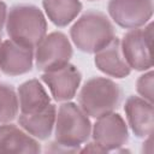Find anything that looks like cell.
Listing matches in <instances>:
<instances>
[{
  "instance_id": "obj_1",
  "label": "cell",
  "mask_w": 154,
  "mask_h": 154,
  "mask_svg": "<svg viewBox=\"0 0 154 154\" xmlns=\"http://www.w3.org/2000/svg\"><path fill=\"white\" fill-rule=\"evenodd\" d=\"M6 29L12 41L34 48L45 37L47 23L37 7L32 5H17L7 14Z\"/></svg>"
},
{
  "instance_id": "obj_2",
  "label": "cell",
  "mask_w": 154,
  "mask_h": 154,
  "mask_svg": "<svg viewBox=\"0 0 154 154\" xmlns=\"http://www.w3.org/2000/svg\"><path fill=\"white\" fill-rule=\"evenodd\" d=\"M71 37L78 49L96 53L116 36L113 25L103 13L89 11L71 28Z\"/></svg>"
},
{
  "instance_id": "obj_3",
  "label": "cell",
  "mask_w": 154,
  "mask_h": 154,
  "mask_svg": "<svg viewBox=\"0 0 154 154\" xmlns=\"http://www.w3.org/2000/svg\"><path fill=\"white\" fill-rule=\"evenodd\" d=\"M120 97L122 91L118 84L107 78L94 77L85 82L78 101L85 114L99 118L117 108Z\"/></svg>"
},
{
  "instance_id": "obj_4",
  "label": "cell",
  "mask_w": 154,
  "mask_h": 154,
  "mask_svg": "<svg viewBox=\"0 0 154 154\" xmlns=\"http://www.w3.org/2000/svg\"><path fill=\"white\" fill-rule=\"evenodd\" d=\"M90 122L84 111L75 103L67 102L59 107L55 116V144L69 149H77L90 135Z\"/></svg>"
},
{
  "instance_id": "obj_5",
  "label": "cell",
  "mask_w": 154,
  "mask_h": 154,
  "mask_svg": "<svg viewBox=\"0 0 154 154\" xmlns=\"http://www.w3.org/2000/svg\"><path fill=\"white\" fill-rule=\"evenodd\" d=\"M153 24L144 29L135 28L126 32L120 42V48L126 64L136 70H148L153 66L152 60Z\"/></svg>"
},
{
  "instance_id": "obj_6",
  "label": "cell",
  "mask_w": 154,
  "mask_h": 154,
  "mask_svg": "<svg viewBox=\"0 0 154 154\" xmlns=\"http://www.w3.org/2000/svg\"><path fill=\"white\" fill-rule=\"evenodd\" d=\"M36 47V65L37 69L43 72L69 64L72 55L71 45L67 37L61 32H52L48 36H45Z\"/></svg>"
},
{
  "instance_id": "obj_7",
  "label": "cell",
  "mask_w": 154,
  "mask_h": 154,
  "mask_svg": "<svg viewBox=\"0 0 154 154\" xmlns=\"http://www.w3.org/2000/svg\"><path fill=\"white\" fill-rule=\"evenodd\" d=\"M108 12L113 20L128 29L140 28L153 14L152 0H109Z\"/></svg>"
},
{
  "instance_id": "obj_8",
  "label": "cell",
  "mask_w": 154,
  "mask_h": 154,
  "mask_svg": "<svg viewBox=\"0 0 154 154\" xmlns=\"http://www.w3.org/2000/svg\"><path fill=\"white\" fill-rule=\"evenodd\" d=\"M94 142L105 152L122 147L128 140V129L119 114L107 113L97 118L93 129Z\"/></svg>"
},
{
  "instance_id": "obj_9",
  "label": "cell",
  "mask_w": 154,
  "mask_h": 154,
  "mask_svg": "<svg viewBox=\"0 0 154 154\" xmlns=\"http://www.w3.org/2000/svg\"><path fill=\"white\" fill-rule=\"evenodd\" d=\"M42 79L55 100L66 101L75 96L81 82V73L73 65L66 64L59 69L43 72Z\"/></svg>"
},
{
  "instance_id": "obj_10",
  "label": "cell",
  "mask_w": 154,
  "mask_h": 154,
  "mask_svg": "<svg viewBox=\"0 0 154 154\" xmlns=\"http://www.w3.org/2000/svg\"><path fill=\"white\" fill-rule=\"evenodd\" d=\"M32 48L22 46L14 41H5L0 45V69L6 75L16 76L30 71L32 65Z\"/></svg>"
},
{
  "instance_id": "obj_11",
  "label": "cell",
  "mask_w": 154,
  "mask_h": 154,
  "mask_svg": "<svg viewBox=\"0 0 154 154\" xmlns=\"http://www.w3.org/2000/svg\"><path fill=\"white\" fill-rule=\"evenodd\" d=\"M124 109L129 125L137 137H147L153 134V102L138 96H130Z\"/></svg>"
},
{
  "instance_id": "obj_12",
  "label": "cell",
  "mask_w": 154,
  "mask_h": 154,
  "mask_svg": "<svg viewBox=\"0 0 154 154\" xmlns=\"http://www.w3.org/2000/svg\"><path fill=\"white\" fill-rule=\"evenodd\" d=\"M95 64L99 70L113 77L122 78L130 73V66L123 57L120 41L117 37L96 52Z\"/></svg>"
},
{
  "instance_id": "obj_13",
  "label": "cell",
  "mask_w": 154,
  "mask_h": 154,
  "mask_svg": "<svg viewBox=\"0 0 154 154\" xmlns=\"http://www.w3.org/2000/svg\"><path fill=\"white\" fill-rule=\"evenodd\" d=\"M40 144L12 124L0 125V153H38Z\"/></svg>"
},
{
  "instance_id": "obj_14",
  "label": "cell",
  "mask_w": 154,
  "mask_h": 154,
  "mask_svg": "<svg viewBox=\"0 0 154 154\" xmlns=\"http://www.w3.org/2000/svg\"><path fill=\"white\" fill-rule=\"evenodd\" d=\"M57 111L53 105H48L46 108L34 113H20L19 124L30 135L46 140L49 137L55 123Z\"/></svg>"
},
{
  "instance_id": "obj_15",
  "label": "cell",
  "mask_w": 154,
  "mask_h": 154,
  "mask_svg": "<svg viewBox=\"0 0 154 154\" xmlns=\"http://www.w3.org/2000/svg\"><path fill=\"white\" fill-rule=\"evenodd\" d=\"M20 113H34L42 111L49 103V96L37 79L23 83L18 89Z\"/></svg>"
},
{
  "instance_id": "obj_16",
  "label": "cell",
  "mask_w": 154,
  "mask_h": 154,
  "mask_svg": "<svg viewBox=\"0 0 154 154\" xmlns=\"http://www.w3.org/2000/svg\"><path fill=\"white\" fill-rule=\"evenodd\" d=\"M43 7L49 19L58 26L67 25L82 10L78 0H43Z\"/></svg>"
},
{
  "instance_id": "obj_17",
  "label": "cell",
  "mask_w": 154,
  "mask_h": 154,
  "mask_svg": "<svg viewBox=\"0 0 154 154\" xmlns=\"http://www.w3.org/2000/svg\"><path fill=\"white\" fill-rule=\"evenodd\" d=\"M18 112V99L10 85L0 84V123L12 120Z\"/></svg>"
},
{
  "instance_id": "obj_18",
  "label": "cell",
  "mask_w": 154,
  "mask_h": 154,
  "mask_svg": "<svg viewBox=\"0 0 154 154\" xmlns=\"http://www.w3.org/2000/svg\"><path fill=\"white\" fill-rule=\"evenodd\" d=\"M137 91L141 94V96L144 100L153 102V72L152 71L140 77V79L137 81Z\"/></svg>"
},
{
  "instance_id": "obj_19",
  "label": "cell",
  "mask_w": 154,
  "mask_h": 154,
  "mask_svg": "<svg viewBox=\"0 0 154 154\" xmlns=\"http://www.w3.org/2000/svg\"><path fill=\"white\" fill-rule=\"evenodd\" d=\"M5 20H6V5L0 1V30L2 29Z\"/></svg>"
},
{
  "instance_id": "obj_20",
  "label": "cell",
  "mask_w": 154,
  "mask_h": 154,
  "mask_svg": "<svg viewBox=\"0 0 154 154\" xmlns=\"http://www.w3.org/2000/svg\"><path fill=\"white\" fill-rule=\"evenodd\" d=\"M0 45H1V37H0Z\"/></svg>"
}]
</instances>
